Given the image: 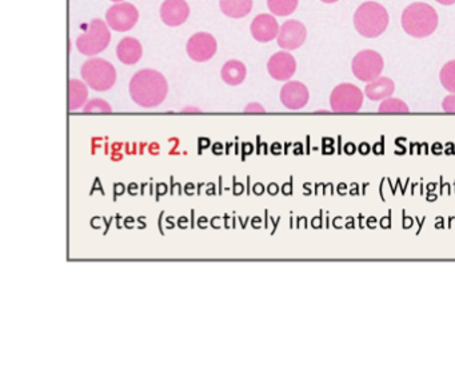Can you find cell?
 Returning <instances> with one entry per match:
<instances>
[{"mask_svg": "<svg viewBox=\"0 0 455 383\" xmlns=\"http://www.w3.org/2000/svg\"><path fill=\"white\" fill-rule=\"evenodd\" d=\"M81 75L83 81L96 92L111 90L118 76L114 65L102 58H91L90 61L83 63Z\"/></svg>", "mask_w": 455, "mask_h": 383, "instance_id": "4", "label": "cell"}, {"mask_svg": "<svg viewBox=\"0 0 455 383\" xmlns=\"http://www.w3.org/2000/svg\"><path fill=\"white\" fill-rule=\"evenodd\" d=\"M395 84L389 78H378L374 81L367 83L364 88V95L369 100L383 101L393 96Z\"/></svg>", "mask_w": 455, "mask_h": 383, "instance_id": "16", "label": "cell"}, {"mask_svg": "<svg viewBox=\"0 0 455 383\" xmlns=\"http://www.w3.org/2000/svg\"><path fill=\"white\" fill-rule=\"evenodd\" d=\"M111 1H114V3H121V1H123V0H111Z\"/></svg>", "mask_w": 455, "mask_h": 383, "instance_id": "28", "label": "cell"}, {"mask_svg": "<svg viewBox=\"0 0 455 383\" xmlns=\"http://www.w3.org/2000/svg\"><path fill=\"white\" fill-rule=\"evenodd\" d=\"M280 24L274 15L260 14L254 18L250 26L251 36L258 43H270L278 38Z\"/></svg>", "mask_w": 455, "mask_h": 383, "instance_id": "13", "label": "cell"}, {"mask_svg": "<svg viewBox=\"0 0 455 383\" xmlns=\"http://www.w3.org/2000/svg\"><path fill=\"white\" fill-rule=\"evenodd\" d=\"M389 14L377 1L362 3L354 14V26L359 35L374 39L381 36L389 27Z\"/></svg>", "mask_w": 455, "mask_h": 383, "instance_id": "3", "label": "cell"}, {"mask_svg": "<svg viewBox=\"0 0 455 383\" xmlns=\"http://www.w3.org/2000/svg\"><path fill=\"white\" fill-rule=\"evenodd\" d=\"M245 112H260V113H263L265 108L259 103H250L247 107H245Z\"/></svg>", "mask_w": 455, "mask_h": 383, "instance_id": "25", "label": "cell"}, {"mask_svg": "<svg viewBox=\"0 0 455 383\" xmlns=\"http://www.w3.org/2000/svg\"><path fill=\"white\" fill-rule=\"evenodd\" d=\"M363 92L354 84L343 83L337 85L330 96L331 111L337 113H355L362 108Z\"/></svg>", "mask_w": 455, "mask_h": 383, "instance_id": "6", "label": "cell"}, {"mask_svg": "<svg viewBox=\"0 0 455 383\" xmlns=\"http://www.w3.org/2000/svg\"><path fill=\"white\" fill-rule=\"evenodd\" d=\"M310 99V92L300 81H287L280 90V101L290 111L305 108Z\"/></svg>", "mask_w": 455, "mask_h": 383, "instance_id": "11", "label": "cell"}, {"mask_svg": "<svg viewBox=\"0 0 455 383\" xmlns=\"http://www.w3.org/2000/svg\"><path fill=\"white\" fill-rule=\"evenodd\" d=\"M217 50V39L208 32H197L187 41V55L191 61L197 63H205L213 59Z\"/></svg>", "mask_w": 455, "mask_h": 383, "instance_id": "9", "label": "cell"}, {"mask_svg": "<svg viewBox=\"0 0 455 383\" xmlns=\"http://www.w3.org/2000/svg\"><path fill=\"white\" fill-rule=\"evenodd\" d=\"M438 14L427 3H413L404 9L402 14V28L416 39L427 38L434 33L438 27Z\"/></svg>", "mask_w": 455, "mask_h": 383, "instance_id": "2", "label": "cell"}, {"mask_svg": "<svg viewBox=\"0 0 455 383\" xmlns=\"http://www.w3.org/2000/svg\"><path fill=\"white\" fill-rule=\"evenodd\" d=\"M307 39V30L300 21H285L280 26V35L277 38L278 46L282 50H298Z\"/></svg>", "mask_w": 455, "mask_h": 383, "instance_id": "10", "label": "cell"}, {"mask_svg": "<svg viewBox=\"0 0 455 383\" xmlns=\"http://www.w3.org/2000/svg\"><path fill=\"white\" fill-rule=\"evenodd\" d=\"M439 80L446 91L455 93V61H447L439 73Z\"/></svg>", "mask_w": 455, "mask_h": 383, "instance_id": "21", "label": "cell"}, {"mask_svg": "<svg viewBox=\"0 0 455 383\" xmlns=\"http://www.w3.org/2000/svg\"><path fill=\"white\" fill-rule=\"evenodd\" d=\"M83 112H111L113 108L111 105L106 100L102 99H93V100L87 101L86 105L82 108Z\"/></svg>", "mask_w": 455, "mask_h": 383, "instance_id": "23", "label": "cell"}, {"mask_svg": "<svg viewBox=\"0 0 455 383\" xmlns=\"http://www.w3.org/2000/svg\"><path fill=\"white\" fill-rule=\"evenodd\" d=\"M111 41L110 27L102 19H93L87 30L81 33L76 39V48L84 55L93 58L103 52Z\"/></svg>", "mask_w": 455, "mask_h": 383, "instance_id": "5", "label": "cell"}, {"mask_svg": "<svg viewBox=\"0 0 455 383\" xmlns=\"http://www.w3.org/2000/svg\"><path fill=\"white\" fill-rule=\"evenodd\" d=\"M442 110L447 113H455V93L446 96L442 103Z\"/></svg>", "mask_w": 455, "mask_h": 383, "instance_id": "24", "label": "cell"}, {"mask_svg": "<svg viewBox=\"0 0 455 383\" xmlns=\"http://www.w3.org/2000/svg\"><path fill=\"white\" fill-rule=\"evenodd\" d=\"M143 56L142 43L135 38H124L116 46V58L126 65H135Z\"/></svg>", "mask_w": 455, "mask_h": 383, "instance_id": "15", "label": "cell"}, {"mask_svg": "<svg viewBox=\"0 0 455 383\" xmlns=\"http://www.w3.org/2000/svg\"><path fill=\"white\" fill-rule=\"evenodd\" d=\"M300 0H267V7L274 16H289L297 10Z\"/></svg>", "mask_w": 455, "mask_h": 383, "instance_id": "20", "label": "cell"}, {"mask_svg": "<svg viewBox=\"0 0 455 383\" xmlns=\"http://www.w3.org/2000/svg\"><path fill=\"white\" fill-rule=\"evenodd\" d=\"M87 84L82 80L78 79H71L68 81V110L70 111H76L81 110L88 98V90H87Z\"/></svg>", "mask_w": 455, "mask_h": 383, "instance_id": "18", "label": "cell"}, {"mask_svg": "<svg viewBox=\"0 0 455 383\" xmlns=\"http://www.w3.org/2000/svg\"><path fill=\"white\" fill-rule=\"evenodd\" d=\"M130 96L136 105L143 108H155L167 98L168 83L163 73L145 68L136 72L128 84Z\"/></svg>", "mask_w": 455, "mask_h": 383, "instance_id": "1", "label": "cell"}, {"mask_svg": "<svg viewBox=\"0 0 455 383\" xmlns=\"http://www.w3.org/2000/svg\"><path fill=\"white\" fill-rule=\"evenodd\" d=\"M383 67L384 61L381 53L374 50H363L358 52L354 56L352 63L354 76L363 83H370L381 78Z\"/></svg>", "mask_w": 455, "mask_h": 383, "instance_id": "7", "label": "cell"}, {"mask_svg": "<svg viewBox=\"0 0 455 383\" xmlns=\"http://www.w3.org/2000/svg\"><path fill=\"white\" fill-rule=\"evenodd\" d=\"M267 71L272 79L287 81L297 71V61L287 51H280L274 53L267 61Z\"/></svg>", "mask_w": 455, "mask_h": 383, "instance_id": "12", "label": "cell"}, {"mask_svg": "<svg viewBox=\"0 0 455 383\" xmlns=\"http://www.w3.org/2000/svg\"><path fill=\"white\" fill-rule=\"evenodd\" d=\"M323 3H327V4H331V3H335V1H338V0H321Z\"/></svg>", "mask_w": 455, "mask_h": 383, "instance_id": "27", "label": "cell"}, {"mask_svg": "<svg viewBox=\"0 0 455 383\" xmlns=\"http://www.w3.org/2000/svg\"><path fill=\"white\" fill-rule=\"evenodd\" d=\"M435 1H438L439 4H444V6H451L455 3V0H435Z\"/></svg>", "mask_w": 455, "mask_h": 383, "instance_id": "26", "label": "cell"}, {"mask_svg": "<svg viewBox=\"0 0 455 383\" xmlns=\"http://www.w3.org/2000/svg\"><path fill=\"white\" fill-rule=\"evenodd\" d=\"M378 112L379 113H409L410 110H409L407 104L401 99L389 98L381 103Z\"/></svg>", "mask_w": 455, "mask_h": 383, "instance_id": "22", "label": "cell"}, {"mask_svg": "<svg viewBox=\"0 0 455 383\" xmlns=\"http://www.w3.org/2000/svg\"><path fill=\"white\" fill-rule=\"evenodd\" d=\"M246 76H247L246 65L242 61H235V59L225 63L222 70H220L222 80L231 87L242 84L243 81L246 80Z\"/></svg>", "mask_w": 455, "mask_h": 383, "instance_id": "17", "label": "cell"}, {"mask_svg": "<svg viewBox=\"0 0 455 383\" xmlns=\"http://www.w3.org/2000/svg\"><path fill=\"white\" fill-rule=\"evenodd\" d=\"M219 9L231 19H242L252 10V0H219Z\"/></svg>", "mask_w": 455, "mask_h": 383, "instance_id": "19", "label": "cell"}, {"mask_svg": "<svg viewBox=\"0 0 455 383\" xmlns=\"http://www.w3.org/2000/svg\"><path fill=\"white\" fill-rule=\"evenodd\" d=\"M139 21V11L134 4L121 1L115 3L106 12V23L113 31L127 32L133 30Z\"/></svg>", "mask_w": 455, "mask_h": 383, "instance_id": "8", "label": "cell"}, {"mask_svg": "<svg viewBox=\"0 0 455 383\" xmlns=\"http://www.w3.org/2000/svg\"><path fill=\"white\" fill-rule=\"evenodd\" d=\"M159 15L165 26L178 27L188 19L190 6L186 0H165L160 6Z\"/></svg>", "mask_w": 455, "mask_h": 383, "instance_id": "14", "label": "cell"}]
</instances>
